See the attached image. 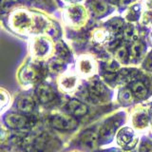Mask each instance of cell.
Instances as JSON below:
<instances>
[{"instance_id": "obj_8", "label": "cell", "mask_w": 152, "mask_h": 152, "mask_svg": "<svg viewBox=\"0 0 152 152\" xmlns=\"http://www.w3.org/2000/svg\"><path fill=\"white\" fill-rule=\"evenodd\" d=\"M138 138L132 128L128 126H124L116 134V142L124 150H129L134 148L137 145Z\"/></svg>"}, {"instance_id": "obj_7", "label": "cell", "mask_w": 152, "mask_h": 152, "mask_svg": "<svg viewBox=\"0 0 152 152\" xmlns=\"http://www.w3.org/2000/svg\"><path fill=\"white\" fill-rule=\"evenodd\" d=\"M123 122V114L118 113L111 117L107 118L99 128L98 134L100 140H106L110 138L116 130L120 127V125Z\"/></svg>"}, {"instance_id": "obj_25", "label": "cell", "mask_w": 152, "mask_h": 152, "mask_svg": "<svg viewBox=\"0 0 152 152\" xmlns=\"http://www.w3.org/2000/svg\"><path fill=\"white\" fill-rule=\"evenodd\" d=\"M133 95L132 91L130 90L129 88H123L119 90V93H118V99H119V102L121 104H128L133 102Z\"/></svg>"}, {"instance_id": "obj_1", "label": "cell", "mask_w": 152, "mask_h": 152, "mask_svg": "<svg viewBox=\"0 0 152 152\" xmlns=\"http://www.w3.org/2000/svg\"><path fill=\"white\" fill-rule=\"evenodd\" d=\"M88 17V11L80 4L71 5L64 12V21L68 26L75 28L83 27L87 22Z\"/></svg>"}, {"instance_id": "obj_26", "label": "cell", "mask_w": 152, "mask_h": 152, "mask_svg": "<svg viewBox=\"0 0 152 152\" xmlns=\"http://www.w3.org/2000/svg\"><path fill=\"white\" fill-rule=\"evenodd\" d=\"M123 28H124L123 20H121L120 18L116 17V18H112L108 21V26L107 28L114 35V33L121 32L123 31Z\"/></svg>"}, {"instance_id": "obj_2", "label": "cell", "mask_w": 152, "mask_h": 152, "mask_svg": "<svg viewBox=\"0 0 152 152\" xmlns=\"http://www.w3.org/2000/svg\"><path fill=\"white\" fill-rule=\"evenodd\" d=\"M61 144L57 138L50 132H43L33 140L31 152H56Z\"/></svg>"}, {"instance_id": "obj_23", "label": "cell", "mask_w": 152, "mask_h": 152, "mask_svg": "<svg viewBox=\"0 0 152 152\" xmlns=\"http://www.w3.org/2000/svg\"><path fill=\"white\" fill-rule=\"evenodd\" d=\"M142 9L140 4H132L126 11V20H128L129 22L138 21L140 18H142Z\"/></svg>"}, {"instance_id": "obj_33", "label": "cell", "mask_w": 152, "mask_h": 152, "mask_svg": "<svg viewBox=\"0 0 152 152\" xmlns=\"http://www.w3.org/2000/svg\"><path fill=\"white\" fill-rule=\"evenodd\" d=\"M100 152H126V150L124 149H118V148H109L107 150H103V151H100Z\"/></svg>"}, {"instance_id": "obj_3", "label": "cell", "mask_w": 152, "mask_h": 152, "mask_svg": "<svg viewBox=\"0 0 152 152\" xmlns=\"http://www.w3.org/2000/svg\"><path fill=\"white\" fill-rule=\"evenodd\" d=\"M33 21L34 18L25 10H16L10 18V23L13 30L21 33L31 31L33 27Z\"/></svg>"}, {"instance_id": "obj_30", "label": "cell", "mask_w": 152, "mask_h": 152, "mask_svg": "<svg viewBox=\"0 0 152 152\" xmlns=\"http://www.w3.org/2000/svg\"><path fill=\"white\" fill-rule=\"evenodd\" d=\"M142 66L144 69L152 72V50H150L149 53L145 57L144 60H142Z\"/></svg>"}, {"instance_id": "obj_19", "label": "cell", "mask_w": 152, "mask_h": 152, "mask_svg": "<svg viewBox=\"0 0 152 152\" xmlns=\"http://www.w3.org/2000/svg\"><path fill=\"white\" fill-rule=\"evenodd\" d=\"M113 34L109 31L107 28H98L96 30H94L92 32V39L95 43L100 45H104L109 43L112 39Z\"/></svg>"}, {"instance_id": "obj_28", "label": "cell", "mask_w": 152, "mask_h": 152, "mask_svg": "<svg viewBox=\"0 0 152 152\" xmlns=\"http://www.w3.org/2000/svg\"><path fill=\"white\" fill-rule=\"evenodd\" d=\"M142 22L145 26H152V9L142 8Z\"/></svg>"}, {"instance_id": "obj_14", "label": "cell", "mask_w": 152, "mask_h": 152, "mask_svg": "<svg viewBox=\"0 0 152 152\" xmlns=\"http://www.w3.org/2000/svg\"><path fill=\"white\" fill-rule=\"evenodd\" d=\"M99 134L94 130L87 129L80 136V142L88 150H96L99 145Z\"/></svg>"}, {"instance_id": "obj_34", "label": "cell", "mask_w": 152, "mask_h": 152, "mask_svg": "<svg viewBox=\"0 0 152 152\" xmlns=\"http://www.w3.org/2000/svg\"><path fill=\"white\" fill-rule=\"evenodd\" d=\"M64 1L66 3H69L71 5H74V4H80L82 1H84V0H64Z\"/></svg>"}, {"instance_id": "obj_11", "label": "cell", "mask_w": 152, "mask_h": 152, "mask_svg": "<svg viewBox=\"0 0 152 152\" xmlns=\"http://www.w3.org/2000/svg\"><path fill=\"white\" fill-rule=\"evenodd\" d=\"M77 70L83 76H91L96 71V63L89 55H82L77 60Z\"/></svg>"}, {"instance_id": "obj_31", "label": "cell", "mask_w": 152, "mask_h": 152, "mask_svg": "<svg viewBox=\"0 0 152 152\" xmlns=\"http://www.w3.org/2000/svg\"><path fill=\"white\" fill-rule=\"evenodd\" d=\"M0 95H1V107H2V109L6 107V106H8L9 104V103H10V100H11V96H10V94H9V92L8 91H6L4 88H2L1 89V92H0Z\"/></svg>"}, {"instance_id": "obj_24", "label": "cell", "mask_w": 152, "mask_h": 152, "mask_svg": "<svg viewBox=\"0 0 152 152\" xmlns=\"http://www.w3.org/2000/svg\"><path fill=\"white\" fill-rule=\"evenodd\" d=\"M115 57L122 64L129 63V49H127V47L125 45L117 47L115 51Z\"/></svg>"}, {"instance_id": "obj_21", "label": "cell", "mask_w": 152, "mask_h": 152, "mask_svg": "<svg viewBox=\"0 0 152 152\" xmlns=\"http://www.w3.org/2000/svg\"><path fill=\"white\" fill-rule=\"evenodd\" d=\"M149 116L145 111L136 112L132 117V125L137 129H145L149 125Z\"/></svg>"}, {"instance_id": "obj_20", "label": "cell", "mask_w": 152, "mask_h": 152, "mask_svg": "<svg viewBox=\"0 0 152 152\" xmlns=\"http://www.w3.org/2000/svg\"><path fill=\"white\" fill-rule=\"evenodd\" d=\"M129 88L134 95V97H136L137 99H145L148 95V89H147L145 84L140 80L131 81L129 84Z\"/></svg>"}, {"instance_id": "obj_10", "label": "cell", "mask_w": 152, "mask_h": 152, "mask_svg": "<svg viewBox=\"0 0 152 152\" xmlns=\"http://www.w3.org/2000/svg\"><path fill=\"white\" fill-rule=\"evenodd\" d=\"M5 125L9 128L14 130H22L26 129L28 126H31V119L25 114L11 112L8 113L4 118Z\"/></svg>"}, {"instance_id": "obj_13", "label": "cell", "mask_w": 152, "mask_h": 152, "mask_svg": "<svg viewBox=\"0 0 152 152\" xmlns=\"http://www.w3.org/2000/svg\"><path fill=\"white\" fill-rule=\"evenodd\" d=\"M66 109L69 115L74 118L84 117L88 112V107L84 102L79 101L77 99H71L68 102L66 106Z\"/></svg>"}, {"instance_id": "obj_29", "label": "cell", "mask_w": 152, "mask_h": 152, "mask_svg": "<svg viewBox=\"0 0 152 152\" xmlns=\"http://www.w3.org/2000/svg\"><path fill=\"white\" fill-rule=\"evenodd\" d=\"M138 152H152V141L149 139H144L140 144Z\"/></svg>"}, {"instance_id": "obj_18", "label": "cell", "mask_w": 152, "mask_h": 152, "mask_svg": "<svg viewBox=\"0 0 152 152\" xmlns=\"http://www.w3.org/2000/svg\"><path fill=\"white\" fill-rule=\"evenodd\" d=\"M35 101L31 95H22L16 101V108L22 114H31L35 108Z\"/></svg>"}, {"instance_id": "obj_17", "label": "cell", "mask_w": 152, "mask_h": 152, "mask_svg": "<svg viewBox=\"0 0 152 152\" xmlns=\"http://www.w3.org/2000/svg\"><path fill=\"white\" fill-rule=\"evenodd\" d=\"M58 85L62 90L66 92H70L76 88L78 85V77L74 73H64L60 76Z\"/></svg>"}, {"instance_id": "obj_27", "label": "cell", "mask_w": 152, "mask_h": 152, "mask_svg": "<svg viewBox=\"0 0 152 152\" xmlns=\"http://www.w3.org/2000/svg\"><path fill=\"white\" fill-rule=\"evenodd\" d=\"M64 69H65V62L63 60L57 58V57L52 59L49 64V69L55 74L63 72Z\"/></svg>"}, {"instance_id": "obj_9", "label": "cell", "mask_w": 152, "mask_h": 152, "mask_svg": "<svg viewBox=\"0 0 152 152\" xmlns=\"http://www.w3.org/2000/svg\"><path fill=\"white\" fill-rule=\"evenodd\" d=\"M40 69L33 63H26L21 66L18 72V79L23 85H31L38 81L40 77Z\"/></svg>"}, {"instance_id": "obj_22", "label": "cell", "mask_w": 152, "mask_h": 152, "mask_svg": "<svg viewBox=\"0 0 152 152\" xmlns=\"http://www.w3.org/2000/svg\"><path fill=\"white\" fill-rule=\"evenodd\" d=\"M53 52L55 54V57L59 58L61 60H63L64 62H66V60H69L70 58V51L69 49L68 48L64 42L62 41H58L54 45L53 47Z\"/></svg>"}, {"instance_id": "obj_12", "label": "cell", "mask_w": 152, "mask_h": 152, "mask_svg": "<svg viewBox=\"0 0 152 152\" xmlns=\"http://www.w3.org/2000/svg\"><path fill=\"white\" fill-rule=\"evenodd\" d=\"M35 96L39 103L47 104L51 103L56 98V92L51 86L48 84H40L35 89Z\"/></svg>"}, {"instance_id": "obj_4", "label": "cell", "mask_w": 152, "mask_h": 152, "mask_svg": "<svg viewBox=\"0 0 152 152\" xmlns=\"http://www.w3.org/2000/svg\"><path fill=\"white\" fill-rule=\"evenodd\" d=\"M87 95L92 103H104L109 99V91L101 80L93 78L90 80L87 89Z\"/></svg>"}, {"instance_id": "obj_32", "label": "cell", "mask_w": 152, "mask_h": 152, "mask_svg": "<svg viewBox=\"0 0 152 152\" xmlns=\"http://www.w3.org/2000/svg\"><path fill=\"white\" fill-rule=\"evenodd\" d=\"M135 1H136V0H118V2L120 3V5H122V6H126V5L133 4Z\"/></svg>"}, {"instance_id": "obj_6", "label": "cell", "mask_w": 152, "mask_h": 152, "mask_svg": "<svg viewBox=\"0 0 152 152\" xmlns=\"http://www.w3.org/2000/svg\"><path fill=\"white\" fill-rule=\"evenodd\" d=\"M50 126L60 131H71L75 129L78 126L76 118L69 114L64 113H54L50 117Z\"/></svg>"}, {"instance_id": "obj_16", "label": "cell", "mask_w": 152, "mask_h": 152, "mask_svg": "<svg viewBox=\"0 0 152 152\" xmlns=\"http://www.w3.org/2000/svg\"><path fill=\"white\" fill-rule=\"evenodd\" d=\"M145 45L142 40H136L129 48V63L137 64L145 58Z\"/></svg>"}, {"instance_id": "obj_5", "label": "cell", "mask_w": 152, "mask_h": 152, "mask_svg": "<svg viewBox=\"0 0 152 152\" xmlns=\"http://www.w3.org/2000/svg\"><path fill=\"white\" fill-rule=\"evenodd\" d=\"M53 45L50 38L46 36H36L31 44V54L37 59H43L53 51Z\"/></svg>"}, {"instance_id": "obj_15", "label": "cell", "mask_w": 152, "mask_h": 152, "mask_svg": "<svg viewBox=\"0 0 152 152\" xmlns=\"http://www.w3.org/2000/svg\"><path fill=\"white\" fill-rule=\"evenodd\" d=\"M88 9L95 17L102 18L111 12V7L104 0H90Z\"/></svg>"}]
</instances>
